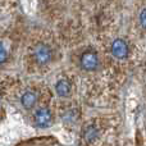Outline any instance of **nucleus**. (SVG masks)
<instances>
[{"label": "nucleus", "instance_id": "obj_1", "mask_svg": "<svg viewBox=\"0 0 146 146\" xmlns=\"http://www.w3.org/2000/svg\"><path fill=\"white\" fill-rule=\"evenodd\" d=\"M33 56H35V60L38 64L44 66V64H48L51 60V58H53V50L46 44H38L35 48V50H33Z\"/></svg>", "mask_w": 146, "mask_h": 146}, {"label": "nucleus", "instance_id": "obj_2", "mask_svg": "<svg viewBox=\"0 0 146 146\" xmlns=\"http://www.w3.org/2000/svg\"><path fill=\"white\" fill-rule=\"evenodd\" d=\"M80 63H81V67H82L85 71H88V72L95 71L99 66L98 55H96L94 51H85V53L81 55Z\"/></svg>", "mask_w": 146, "mask_h": 146}, {"label": "nucleus", "instance_id": "obj_3", "mask_svg": "<svg viewBox=\"0 0 146 146\" xmlns=\"http://www.w3.org/2000/svg\"><path fill=\"white\" fill-rule=\"evenodd\" d=\"M35 123L40 128H46L53 123V114L48 108H40L35 113Z\"/></svg>", "mask_w": 146, "mask_h": 146}, {"label": "nucleus", "instance_id": "obj_4", "mask_svg": "<svg viewBox=\"0 0 146 146\" xmlns=\"http://www.w3.org/2000/svg\"><path fill=\"white\" fill-rule=\"evenodd\" d=\"M128 45L124 40L122 38H117L111 44V54L115 56L117 59H124L128 56Z\"/></svg>", "mask_w": 146, "mask_h": 146}, {"label": "nucleus", "instance_id": "obj_5", "mask_svg": "<svg viewBox=\"0 0 146 146\" xmlns=\"http://www.w3.org/2000/svg\"><path fill=\"white\" fill-rule=\"evenodd\" d=\"M36 101H37V95L33 91H26L21 98V103L25 109H32L36 105Z\"/></svg>", "mask_w": 146, "mask_h": 146}, {"label": "nucleus", "instance_id": "obj_6", "mask_svg": "<svg viewBox=\"0 0 146 146\" xmlns=\"http://www.w3.org/2000/svg\"><path fill=\"white\" fill-rule=\"evenodd\" d=\"M55 91L60 98H67V96H69V94H71V85H69L68 81L60 80L56 82Z\"/></svg>", "mask_w": 146, "mask_h": 146}, {"label": "nucleus", "instance_id": "obj_7", "mask_svg": "<svg viewBox=\"0 0 146 146\" xmlns=\"http://www.w3.org/2000/svg\"><path fill=\"white\" fill-rule=\"evenodd\" d=\"M96 137H98V131H96L95 127H92V126L87 127L86 131H85V140L86 141L91 142V141H94Z\"/></svg>", "mask_w": 146, "mask_h": 146}, {"label": "nucleus", "instance_id": "obj_8", "mask_svg": "<svg viewBox=\"0 0 146 146\" xmlns=\"http://www.w3.org/2000/svg\"><path fill=\"white\" fill-rule=\"evenodd\" d=\"M7 58H8V53H7V50H5L4 45L0 42V64L4 63V62L7 60Z\"/></svg>", "mask_w": 146, "mask_h": 146}, {"label": "nucleus", "instance_id": "obj_9", "mask_svg": "<svg viewBox=\"0 0 146 146\" xmlns=\"http://www.w3.org/2000/svg\"><path fill=\"white\" fill-rule=\"evenodd\" d=\"M140 23H141L142 27L146 28V8L142 9L141 13H140Z\"/></svg>", "mask_w": 146, "mask_h": 146}]
</instances>
